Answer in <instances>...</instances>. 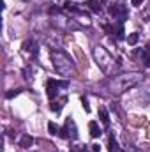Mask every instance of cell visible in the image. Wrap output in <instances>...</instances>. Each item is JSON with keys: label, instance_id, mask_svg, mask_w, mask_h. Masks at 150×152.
<instances>
[{"label": "cell", "instance_id": "obj_1", "mask_svg": "<svg viewBox=\"0 0 150 152\" xmlns=\"http://www.w3.org/2000/svg\"><path fill=\"white\" fill-rule=\"evenodd\" d=\"M51 58H53V66L57 69V73L62 76H71L74 73V64L73 60L60 50H53L51 51Z\"/></svg>", "mask_w": 150, "mask_h": 152}, {"label": "cell", "instance_id": "obj_2", "mask_svg": "<svg viewBox=\"0 0 150 152\" xmlns=\"http://www.w3.org/2000/svg\"><path fill=\"white\" fill-rule=\"evenodd\" d=\"M94 55H95L97 64L101 66V69H103L104 73H110V66H113V58L110 57V53H108L103 46H97V48L94 50Z\"/></svg>", "mask_w": 150, "mask_h": 152}, {"label": "cell", "instance_id": "obj_3", "mask_svg": "<svg viewBox=\"0 0 150 152\" xmlns=\"http://www.w3.org/2000/svg\"><path fill=\"white\" fill-rule=\"evenodd\" d=\"M110 14H111L113 18H117V20H125V18L129 16L125 5H122V4H111V7H110Z\"/></svg>", "mask_w": 150, "mask_h": 152}, {"label": "cell", "instance_id": "obj_4", "mask_svg": "<svg viewBox=\"0 0 150 152\" xmlns=\"http://www.w3.org/2000/svg\"><path fill=\"white\" fill-rule=\"evenodd\" d=\"M46 94L50 99H55L57 94H58V81L55 80H48V85H46Z\"/></svg>", "mask_w": 150, "mask_h": 152}, {"label": "cell", "instance_id": "obj_5", "mask_svg": "<svg viewBox=\"0 0 150 152\" xmlns=\"http://www.w3.org/2000/svg\"><path fill=\"white\" fill-rule=\"evenodd\" d=\"M88 129H90V136H92V138H99V136H101V129H99V124H97V122L90 120V122H88Z\"/></svg>", "mask_w": 150, "mask_h": 152}, {"label": "cell", "instance_id": "obj_6", "mask_svg": "<svg viewBox=\"0 0 150 152\" xmlns=\"http://www.w3.org/2000/svg\"><path fill=\"white\" fill-rule=\"evenodd\" d=\"M85 5L92 11V12H101V5H99V0H87Z\"/></svg>", "mask_w": 150, "mask_h": 152}, {"label": "cell", "instance_id": "obj_7", "mask_svg": "<svg viewBox=\"0 0 150 152\" xmlns=\"http://www.w3.org/2000/svg\"><path fill=\"white\" fill-rule=\"evenodd\" d=\"M23 48H25L27 51H32V55H37V44H36V42H32V41H27V42L23 44Z\"/></svg>", "mask_w": 150, "mask_h": 152}, {"label": "cell", "instance_id": "obj_8", "mask_svg": "<svg viewBox=\"0 0 150 152\" xmlns=\"http://www.w3.org/2000/svg\"><path fill=\"white\" fill-rule=\"evenodd\" d=\"M99 117H101V122L103 124H110V115H108V112H106V108H99Z\"/></svg>", "mask_w": 150, "mask_h": 152}, {"label": "cell", "instance_id": "obj_9", "mask_svg": "<svg viewBox=\"0 0 150 152\" xmlns=\"http://www.w3.org/2000/svg\"><path fill=\"white\" fill-rule=\"evenodd\" d=\"M32 143H34V138H32L30 134H25V136L21 138V142H20V145H21V147H30Z\"/></svg>", "mask_w": 150, "mask_h": 152}, {"label": "cell", "instance_id": "obj_10", "mask_svg": "<svg viewBox=\"0 0 150 152\" xmlns=\"http://www.w3.org/2000/svg\"><path fill=\"white\" fill-rule=\"evenodd\" d=\"M138 41H140V36H138L136 32H133V34H129V36H127V42H129L131 46H134Z\"/></svg>", "mask_w": 150, "mask_h": 152}, {"label": "cell", "instance_id": "obj_11", "mask_svg": "<svg viewBox=\"0 0 150 152\" xmlns=\"http://www.w3.org/2000/svg\"><path fill=\"white\" fill-rule=\"evenodd\" d=\"M108 149H110V152H118V143H117V140L115 138H110V142H108Z\"/></svg>", "mask_w": 150, "mask_h": 152}, {"label": "cell", "instance_id": "obj_12", "mask_svg": "<svg viewBox=\"0 0 150 152\" xmlns=\"http://www.w3.org/2000/svg\"><path fill=\"white\" fill-rule=\"evenodd\" d=\"M48 131H50V134H58L60 133V129L55 126V122H50L48 124Z\"/></svg>", "mask_w": 150, "mask_h": 152}, {"label": "cell", "instance_id": "obj_13", "mask_svg": "<svg viewBox=\"0 0 150 152\" xmlns=\"http://www.w3.org/2000/svg\"><path fill=\"white\" fill-rule=\"evenodd\" d=\"M117 39H124V27L117 25Z\"/></svg>", "mask_w": 150, "mask_h": 152}, {"label": "cell", "instance_id": "obj_14", "mask_svg": "<svg viewBox=\"0 0 150 152\" xmlns=\"http://www.w3.org/2000/svg\"><path fill=\"white\" fill-rule=\"evenodd\" d=\"M50 108H51L53 112H57V113H58V112L62 110V104H58V103H51V106H50Z\"/></svg>", "mask_w": 150, "mask_h": 152}, {"label": "cell", "instance_id": "obj_15", "mask_svg": "<svg viewBox=\"0 0 150 152\" xmlns=\"http://www.w3.org/2000/svg\"><path fill=\"white\" fill-rule=\"evenodd\" d=\"M81 103H83V108H85V112L88 113V112H90V106H88V101H87V99L83 97V99H81Z\"/></svg>", "mask_w": 150, "mask_h": 152}, {"label": "cell", "instance_id": "obj_16", "mask_svg": "<svg viewBox=\"0 0 150 152\" xmlns=\"http://www.w3.org/2000/svg\"><path fill=\"white\" fill-rule=\"evenodd\" d=\"M143 58H145V64L150 67V55H149V51H143Z\"/></svg>", "mask_w": 150, "mask_h": 152}, {"label": "cell", "instance_id": "obj_17", "mask_svg": "<svg viewBox=\"0 0 150 152\" xmlns=\"http://www.w3.org/2000/svg\"><path fill=\"white\" fill-rule=\"evenodd\" d=\"M145 0H133V5H136V7H140L141 4H143Z\"/></svg>", "mask_w": 150, "mask_h": 152}]
</instances>
